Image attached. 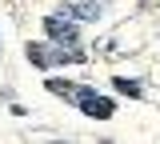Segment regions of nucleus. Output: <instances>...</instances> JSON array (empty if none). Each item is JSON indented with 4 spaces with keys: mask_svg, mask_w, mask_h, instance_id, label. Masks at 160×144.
<instances>
[{
    "mask_svg": "<svg viewBox=\"0 0 160 144\" xmlns=\"http://www.w3.org/2000/svg\"><path fill=\"white\" fill-rule=\"evenodd\" d=\"M72 100H76L80 112H84V116H92V120H108V116H112V100H108V96H100L92 84H76Z\"/></svg>",
    "mask_w": 160,
    "mask_h": 144,
    "instance_id": "obj_1",
    "label": "nucleus"
},
{
    "mask_svg": "<svg viewBox=\"0 0 160 144\" xmlns=\"http://www.w3.org/2000/svg\"><path fill=\"white\" fill-rule=\"evenodd\" d=\"M44 32H48L60 48H64V44H68V48H76V44H80V28H76V20H72V16H64V12L44 16Z\"/></svg>",
    "mask_w": 160,
    "mask_h": 144,
    "instance_id": "obj_2",
    "label": "nucleus"
},
{
    "mask_svg": "<svg viewBox=\"0 0 160 144\" xmlns=\"http://www.w3.org/2000/svg\"><path fill=\"white\" fill-rule=\"evenodd\" d=\"M64 16H84V20H100V4H68V8H60Z\"/></svg>",
    "mask_w": 160,
    "mask_h": 144,
    "instance_id": "obj_3",
    "label": "nucleus"
},
{
    "mask_svg": "<svg viewBox=\"0 0 160 144\" xmlns=\"http://www.w3.org/2000/svg\"><path fill=\"white\" fill-rule=\"evenodd\" d=\"M48 92H56V96H64V100H72L76 80H68V76H48Z\"/></svg>",
    "mask_w": 160,
    "mask_h": 144,
    "instance_id": "obj_4",
    "label": "nucleus"
},
{
    "mask_svg": "<svg viewBox=\"0 0 160 144\" xmlns=\"http://www.w3.org/2000/svg\"><path fill=\"white\" fill-rule=\"evenodd\" d=\"M112 88H116L120 96H140V92H144V88H140V80H128V76H116V80H112Z\"/></svg>",
    "mask_w": 160,
    "mask_h": 144,
    "instance_id": "obj_5",
    "label": "nucleus"
}]
</instances>
